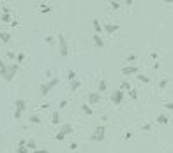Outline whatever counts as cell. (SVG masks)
<instances>
[{"instance_id":"1","label":"cell","mask_w":173,"mask_h":153,"mask_svg":"<svg viewBox=\"0 0 173 153\" xmlns=\"http://www.w3.org/2000/svg\"><path fill=\"white\" fill-rule=\"evenodd\" d=\"M57 39H58V51H60V56L65 58V56L69 55V44H67V40H65V37H64L62 34H58Z\"/></svg>"},{"instance_id":"2","label":"cell","mask_w":173,"mask_h":153,"mask_svg":"<svg viewBox=\"0 0 173 153\" xmlns=\"http://www.w3.org/2000/svg\"><path fill=\"white\" fill-rule=\"evenodd\" d=\"M104 139H106V128H104V125H97L94 128V132H92V141L101 142V141H104Z\"/></svg>"},{"instance_id":"3","label":"cell","mask_w":173,"mask_h":153,"mask_svg":"<svg viewBox=\"0 0 173 153\" xmlns=\"http://www.w3.org/2000/svg\"><path fill=\"white\" fill-rule=\"evenodd\" d=\"M58 85V77H51V79H49L48 81V83H43V85H41V95H48L49 93V90H51V88H55Z\"/></svg>"},{"instance_id":"4","label":"cell","mask_w":173,"mask_h":153,"mask_svg":"<svg viewBox=\"0 0 173 153\" xmlns=\"http://www.w3.org/2000/svg\"><path fill=\"white\" fill-rule=\"evenodd\" d=\"M18 69H19L18 64H11V65H7V72H5V76H4V79L7 81V83H11V81L14 79V76H16V72H18Z\"/></svg>"},{"instance_id":"5","label":"cell","mask_w":173,"mask_h":153,"mask_svg":"<svg viewBox=\"0 0 173 153\" xmlns=\"http://www.w3.org/2000/svg\"><path fill=\"white\" fill-rule=\"evenodd\" d=\"M111 102H113L115 106L122 104V102H124V91H122V90H115L113 93H111Z\"/></svg>"},{"instance_id":"6","label":"cell","mask_w":173,"mask_h":153,"mask_svg":"<svg viewBox=\"0 0 173 153\" xmlns=\"http://www.w3.org/2000/svg\"><path fill=\"white\" fill-rule=\"evenodd\" d=\"M140 72V69L136 65H126L124 69H122V74L124 76H131V74H138Z\"/></svg>"},{"instance_id":"7","label":"cell","mask_w":173,"mask_h":153,"mask_svg":"<svg viewBox=\"0 0 173 153\" xmlns=\"http://www.w3.org/2000/svg\"><path fill=\"white\" fill-rule=\"evenodd\" d=\"M101 102V93L97 91H90L88 93V104H99Z\"/></svg>"},{"instance_id":"8","label":"cell","mask_w":173,"mask_h":153,"mask_svg":"<svg viewBox=\"0 0 173 153\" xmlns=\"http://www.w3.org/2000/svg\"><path fill=\"white\" fill-rule=\"evenodd\" d=\"M120 26L117 25V23H104L103 25V32H108V34H111V32H117Z\"/></svg>"},{"instance_id":"9","label":"cell","mask_w":173,"mask_h":153,"mask_svg":"<svg viewBox=\"0 0 173 153\" xmlns=\"http://www.w3.org/2000/svg\"><path fill=\"white\" fill-rule=\"evenodd\" d=\"M14 107H16V111L23 113V111L27 109V102H25L23 99H18V100H14Z\"/></svg>"},{"instance_id":"10","label":"cell","mask_w":173,"mask_h":153,"mask_svg":"<svg viewBox=\"0 0 173 153\" xmlns=\"http://www.w3.org/2000/svg\"><path fill=\"white\" fill-rule=\"evenodd\" d=\"M58 132H62L64 136L73 134V125H71V123H64V125H60V130H58Z\"/></svg>"},{"instance_id":"11","label":"cell","mask_w":173,"mask_h":153,"mask_svg":"<svg viewBox=\"0 0 173 153\" xmlns=\"http://www.w3.org/2000/svg\"><path fill=\"white\" fill-rule=\"evenodd\" d=\"M11 39H13V35L9 34V32H2V30H0V40H2V42H11Z\"/></svg>"},{"instance_id":"12","label":"cell","mask_w":173,"mask_h":153,"mask_svg":"<svg viewBox=\"0 0 173 153\" xmlns=\"http://www.w3.org/2000/svg\"><path fill=\"white\" fill-rule=\"evenodd\" d=\"M81 111H83L87 116H92V115H94L92 107H90V104H87V102H83V104H81Z\"/></svg>"},{"instance_id":"13","label":"cell","mask_w":173,"mask_h":153,"mask_svg":"<svg viewBox=\"0 0 173 153\" xmlns=\"http://www.w3.org/2000/svg\"><path fill=\"white\" fill-rule=\"evenodd\" d=\"M157 123H161V125H168V123H170V116H166V115H159V116H157Z\"/></svg>"},{"instance_id":"14","label":"cell","mask_w":173,"mask_h":153,"mask_svg":"<svg viewBox=\"0 0 173 153\" xmlns=\"http://www.w3.org/2000/svg\"><path fill=\"white\" fill-rule=\"evenodd\" d=\"M94 28H96V34H97V35H101V32H103V23H101L97 18L94 19Z\"/></svg>"},{"instance_id":"15","label":"cell","mask_w":173,"mask_h":153,"mask_svg":"<svg viewBox=\"0 0 173 153\" xmlns=\"http://www.w3.org/2000/svg\"><path fill=\"white\" fill-rule=\"evenodd\" d=\"M94 42H96L97 48H104V40H103V37L97 35V34H94Z\"/></svg>"},{"instance_id":"16","label":"cell","mask_w":173,"mask_h":153,"mask_svg":"<svg viewBox=\"0 0 173 153\" xmlns=\"http://www.w3.org/2000/svg\"><path fill=\"white\" fill-rule=\"evenodd\" d=\"M69 88L73 90V91H76L78 88H81V81H78V79H74V81H71V83H69Z\"/></svg>"},{"instance_id":"17","label":"cell","mask_w":173,"mask_h":153,"mask_svg":"<svg viewBox=\"0 0 173 153\" xmlns=\"http://www.w3.org/2000/svg\"><path fill=\"white\" fill-rule=\"evenodd\" d=\"M28 121H30V123H34V125H39V123H41V116L30 115V116H28Z\"/></svg>"},{"instance_id":"18","label":"cell","mask_w":173,"mask_h":153,"mask_svg":"<svg viewBox=\"0 0 173 153\" xmlns=\"http://www.w3.org/2000/svg\"><path fill=\"white\" fill-rule=\"evenodd\" d=\"M25 146H27L28 150H37V144H35V141H34V139H27Z\"/></svg>"},{"instance_id":"19","label":"cell","mask_w":173,"mask_h":153,"mask_svg":"<svg viewBox=\"0 0 173 153\" xmlns=\"http://www.w3.org/2000/svg\"><path fill=\"white\" fill-rule=\"evenodd\" d=\"M106 88H108L106 81H104V79H101V81H99V86H97V93H101V91H104Z\"/></svg>"},{"instance_id":"20","label":"cell","mask_w":173,"mask_h":153,"mask_svg":"<svg viewBox=\"0 0 173 153\" xmlns=\"http://www.w3.org/2000/svg\"><path fill=\"white\" fill-rule=\"evenodd\" d=\"M0 19H2L4 23H11V21H13V18H11V13H4Z\"/></svg>"},{"instance_id":"21","label":"cell","mask_w":173,"mask_h":153,"mask_svg":"<svg viewBox=\"0 0 173 153\" xmlns=\"http://www.w3.org/2000/svg\"><path fill=\"white\" fill-rule=\"evenodd\" d=\"M138 79L141 81V83H145V85H148V83H150V77H148V76H145V74H141V72L138 74Z\"/></svg>"},{"instance_id":"22","label":"cell","mask_w":173,"mask_h":153,"mask_svg":"<svg viewBox=\"0 0 173 153\" xmlns=\"http://www.w3.org/2000/svg\"><path fill=\"white\" fill-rule=\"evenodd\" d=\"M131 88H133V86H131V85L127 83V81H122V85H120V88H118V90H122V91H129Z\"/></svg>"},{"instance_id":"23","label":"cell","mask_w":173,"mask_h":153,"mask_svg":"<svg viewBox=\"0 0 173 153\" xmlns=\"http://www.w3.org/2000/svg\"><path fill=\"white\" fill-rule=\"evenodd\" d=\"M129 97L133 99V100H138V90L136 88H131L129 90Z\"/></svg>"},{"instance_id":"24","label":"cell","mask_w":173,"mask_h":153,"mask_svg":"<svg viewBox=\"0 0 173 153\" xmlns=\"http://www.w3.org/2000/svg\"><path fill=\"white\" fill-rule=\"evenodd\" d=\"M51 123H53V125H58V123H60V115H58V113H53V115H51Z\"/></svg>"},{"instance_id":"25","label":"cell","mask_w":173,"mask_h":153,"mask_svg":"<svg viewBox=\"0 0 173 153\" xmlns=\"http://www.w3.org/2000/svg\"><path fill=\"white\" fill-rule=\"evenodd\" d=\"M21 62H25V53H16V64L19 65Z\"/></svg>"},{"instance_id":"26","label":"cell","mask_w":173,"mask_h":153,"mask_svg":"<svg viewBox=\"0 0 173 153\" xmlns=\"http://www.w3.org/2000/svg\"><path fill=\"white\" fill-rule=\"evenodd\" d=\"M39 11H41V13H49V11H51V7L46 5V4H41V5H39Z\"/></svg>"},{"instance_id":"27","label":"cell","mask_w":173,"mask_h":153,"mask_svg":"<svg viewBox=\"0 0 173 153\" xmlns=\"http://www.w3.org/2000/svg\"><path fill=\"white\" fill-rule=\"evenodd\" d=\"M67 79H69V83H71V81H74V79H76V72H74V70H69V74H67Z\"/></svg>"},{"instance_id":"28","label":"cell","mask_w":173,"mask_h":153,"mask_svg":"<svg viewBox=\"0 0 173 153\" xmlns=\"http://www.w3.org/2000/svg\"><path fill=\"white\" fill-rule=\"evenodd\" d=\"M46 42H48L49 46H55V37H53V35H48V37H46Z\"/></svg>"},{"instance_id":"29","label":"cell","mask_w":173,"mask_h":153,"mask_svg":"<svg viewBox=\"0 0 173 153\" xmlns=\"http://www.w3.org/2000/svg\"><path fill=\"white\" fill-rule=\"evenodd\" d=\"M110 5H111V9H120V2H117V0H113V2H110Z\"/></svg>"},{"instance_id":"30","label":"cell","mask_w":173,"mask_h":153,"mask_svg":"<svg viewBox=\"0 0 173 153\" xmlns=\"http://www.w3.org/2000/svg\"><path fill=\"white\" fill-rule=\"evenodd\" d=\"M16 151H18V153H28V148H27V146H18Z\"/></svg>"},{"instance_id":"31","label":"cell","mask_w":173,"mask_h":153,"mask_svg":"<svg viewBox=\"0 0 173 153\" xmlns=\"http://www.w3.org/2000/svg\"><path fill=\"white\" fill-rule=\"evenodd\" d=\"M55 139H57V141H64V139H65V136L62 134V132H57V134H55Z\"/></svg>"},{"instance_id":"32","label":"cell","mask_w":173,"mask_h":153,"mask_svg":"<svg viewBox=\"0 0 173 153\" xmlns=\"http://www.w3.org/2000/svg\"><path fill=\"white\" fill-rule=\"evenodd\" d=\"M7 58L9 60H16V53L14 51H7Z\"/></svg>"},{"instance_id":"33","label":"cell","mask_w":173,"mask_h":153,"mask_svg":"<svg viewBox=\"0 0 173 153\" xmlns=\"http://www.w3.org/2000/svg\"><path fill=\"white\" fill-rule=\"evenodd\" d=\"M168 86V79H161V83H159V88H166Z\"/></svg>"},{"instance_id":"34","label":"cell","mask_w":173,"mask_h":153,"mask_svg":"<svg viewBox=\"0 0 173 153\" xmlns=\"http://www.w3.org/2000/svg\"><path fill=\"white\" fill-rule=\"evenodd\" d=\"M58 106H60V109L67 107V100H65V99H64V100H60V104H58Z\"/></svg>"},{"instance_id":"35","label":"cell","mask_w":173,"mask_h":153,"mask_svg":"<svg viewBox=\"0 0 173 153\" xmlns=\"http://www.w3.org/2000/svg\"><path fill=\"white\" fill-rule=\"evenodd\" d=\"M164 107H166L168 111H171V109H173V104H171V102H166V104H164Z\"/></svg>"},{"instance_id":"36","label":"cell","mask_w":173,"mask_h":153,"mask_svg":"<svg viewBox=\"0 0 173 153\" xmlns=\"http://www.w3.org/2000/svg\"><path fill=\"white\" fill-rule=\"evenodd\" d=\"M134 60H136V55H129L127 56V62H134Z\"/></svg>"},{"instance_id":"37","label":"cell","mask_w":173,"mask_h":153,"mask_svg":"<svg viewBox=\"0 0 173 153\" xmlns=\"http://www.w3.org/2000/svg\"><path fill=\"white\" fill-rule=\"evenodd\" d=\"M131 137H133V132H126L124 134V139H131Z\"/></svg>"},{"instance_id":"38","label":"cell","mask_w":173,"mask_h":153,"mask_svg":"<svg viewBox=\"0 0 173 153\" xmlns=\"http://www.w3.org/2000/svg\"><path fill=\"white\" fill-rule=\"evenodd\" d=\"M21 115H23V113H19V111H14V118H16V120L21 118Z\"/></svg>"},{"instance_id":"39","label":"cell","mask_w":173,"mask_h":153,"mask_svg":"<svg viewBox=\"0 0 173 153\" xmlns=\"http://www.w3.org/2000/svg\"><path fill=\"white\" fill-rule=\"evenodd\" d=\"M141 128H143V130H150V128H152V125H150V123H147V125H143Z\"/></svg>"},{"instance_id":"40","label":"cell","mask_w":173,"mask_h":153,"mask_svg":"<svg viewBox=\"0 0 173 153\" xmlns=\"http://www.w3.org/2000/svg\"><path fill=\"white\" fill-rule=\"evenodd\" d=\"M25 142H27L25 139H19V142H18V146H25Z\"/></svg>"},{"instance_id":"41","label":"cell","mask_w":173,"mask_h":153,"mask_svg":"<svg viewBox=\"0 0 173 153\" xmlns=\"http://www.w3.org/2000/svg\"><path fill=\"white\" fill-rule=\"evenodd\" d=\"M78 148V142H71V150H76Z\"/></svg>"},{"instance_id":"42","label":"cell","mask_w":173,"mask_h":153,"mask_svg":"<svg viewBox=\"0 0 173 153\" xmlns=\"http://www.w3.org/2000/svg\"><path fill=\"white\" fill-rule=\"evenodd\" d=\"M34 153H48V150H34Z\"/></svg>"},{"instance_id":"43","label":"cell","mask_w":173,"mask_h":153,"mask_svg":"<svg viewBox=\"0 0 173 153\" xmlns=\"http://www.w3.org/2000/svg\"><path fill=\"white\" fill-rule=\"evenodd\" d=\"M157 58H159V55H157L156 51H154V53H152V60H157Z\"/></svg>"}]
</instances>
